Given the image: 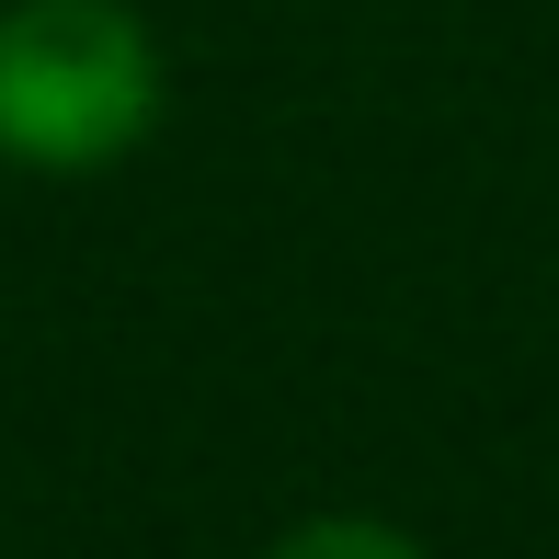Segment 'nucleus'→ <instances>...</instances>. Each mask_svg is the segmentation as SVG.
Segmentation results:
<instances>
[{
  "label": "nucleus",
  "instance_id": "f257e3e1",
  "mask_svg": "<svg viewBox=\"0 0 559 559\" xmlns=\"http://www.w3.org/2000/svg\"><path fill=\"white\" fill-rule=\"evenodd\" d=\"M160 104L171 69L138 0H0V160L115 171Z\"/></svg>",
  "mask_w": 559,
  "mask_h": 559
},
{
  "label": "nucleus",
  "instance_id": "f03ea898",
  "mask_svg": "<svg viewBox=\"0 0 559 559\" xmlns=\"http://www.w3.org/2000/svg\"><path fill=\"white\" fill-rule=\"evenodd\" d=\"M263 559H423L400 525H377V514H309V525H286Z\"/></svg>",
  "mask_w": 559,
  "mask_h": 559
}]
</instances>
